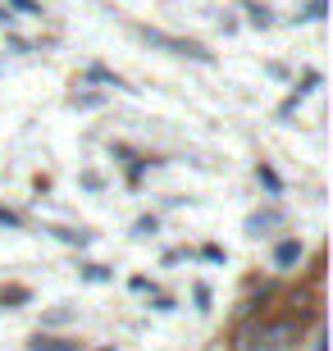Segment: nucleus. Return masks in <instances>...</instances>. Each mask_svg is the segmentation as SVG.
Masks as SVG:
<instances>
[{
  "label": "nucleus",
  "instance_id": "nucleus-4",
  "mask_svg": "<svg viewBox=\"0 0 333 351\" xmlns=\"http://www.w3.org/2000/svg\"><path fill=\"white\" fill-rule=\"evenodd\" d=\"M274 223H283V215L279 210H265V215H251V219H246V233H265V228H274Z\"/></svg>",
  "mask_w": 333,
  "mask_h": 351
},
{
  "label": "nucleus",
  "instance_id": "nucleus-1",
  "mask_svg": "<svg viewBox=\"0 0 333 351\" xmlns=\"http://www.w3.org/2000/svg\"><path fill=\"white\" fill-rule=\"evenodd\" d=\"M141 41H151V46H160V51L169 55H183V60H201V64H210L215 60V51H205L201 41H187V37H169V32H160V27H137Z\"/></svg>",
  "mask_w": 333,
  "mask_h": 351
},
{
  "label": "nucleus",
  "instance_id": "nucleus-8",
  "mask_svg": "<svg viewBox=\"0 0 333 351\" xmlns=\"http://www.w3.org/2000/svg\"><path fill=\"white\" fill-rule=\"evenodd\" d=\"M27 297H32L27 287H5V292H0V306H19V301H27Z\"/></svg>",
  "mask_w": 333,
  "mask_h": 351
},
{
  "label": "nucleus",
  "instance_id": "nucleus-11",
  "mask_svg": "<svg viewBox=\"0 0 333 351\" xmlns=\"http://www.w3.org/2000/svg\"><path fill=\"white\" fill-rule=\"evenodd\" d=\"M87 278H91V283H105V278H110V269H105V265H87Z\"/></svg>",
  "mask_w": 333,
  "mask_h": 351
},
{
  "label": "nucleus",
  "instance_id": "nucleus-12",
  "mask_svg": "<svg viewBox=\"0 0 333 351\" xmlns=\"http://www.w3.org/2000/svg\"><path fill=\"white\" fill-rule=\"evenodd\" d=\"M133 233H137V237H146V233H155V215H151V219H137V228H133Z\"/></svg>",
  "mask_w": 333,
  "mask_h": 351
},
{
  "label": "nucleus",
  "instance_id": "nucleus-10",
  "mask_svg": "<svg viewBox=\"0 0 333 351\" xmlns=\"http://www.w3.org/2000/svg\"><path fill=\"white\" fill-rule=\"evenodd\" d=\"M324 10H329L324 0H310V5H306V14H301V19H324Z\"/></svg>",
  "mask_w": 333,
  "mask_h": 351
},
{
  "label": "nucleus",
  "instance_id": "nucleus-14",
  "mask_svg": "<svg viewBox=\"0 0 333 351\" xmlns=\"http://www.w3.org/2000/svg\"><path fill=\"white\" fill-rule=\"evenodd\" d=\"M0 23H14V14H10V10H0Z\"/></svg>",
  "mask_w": 333,
  "mask_h": 351
},
{
  "label": "nucleus",
  "instance_id": "nucleus-5",
  "mask_svg": "<svg viewBox=\"0 0 333 351\" xmlns=\"http://www.w3.org/2000/svg\"><path fill=\"white\" fill-rule=\"evenodd\" d=\"M242 10H246V19H251L256 27H269V23H274V19H269V10H265V5H256V0H242Z\"/></svg>",
  "mask_w": 333,
  "mask_h": 351
},
{
  "label": "nucleus",
  "instance_id": "nucleus-13",
  "mask_svg": "<svg viewBox=\"0 0 333 351\" xmlns=\"http://www.w3.org/2000/svg\"><path fill=\"white\" fill-rule=\"evenodd\" d=\"M0 223H10V228H19V223H23V219H19L14 210H5V206H0Z\"/></svg>",
  "mask_w": 333,
  "mask_h": 351
},
{
  "label": "nucleus",
  "instance_id": "nucleus-6",
  "mask_svg": "<svg viewBox=\"0 0 333 351\" xmlns=\"http://www.w3.org/2000/svg\"><path fill=\"white\" fill-rule=\"evenodd\" d=\"M87 78L91 82H105V87H124V78H119V73H110V69H101V64H91Z\"/></svg>",
  "mask_w": 333,
  "mask_h": 351
},
{
  "label": "nucleus",
  "instance_id": "nucleus-9",
  "mask_svg": "<svg viewBox=\"0 0 333 351\" xmlns=\"http://www.w3.org/2000/svg\"><path fill=\"white\" fill-rule=\"evenodd\" d=\"M5 5H14V10H23V14H41L37 0H5Z\"/></svg>",
  "mask_w": 333,
  "mask_h": 351
},
{
  "label": "nucleus",
  "instance_id": "nucleus-15",
  "mask_svg": "<svg viewBox=\"0 0 333 351\" xmlns=\"http://www.w3.org/2000/svg\"><path fill=\"white\" fill-rule=\"evenodd\" d=\"M101 351H115V347H101Z\"/></svg>",
  "mask_w": 333,
  "mask_h": 351
},
{
  "label": "nucleus",
  "instance_id": "nucleus-2",
  "mask_svg": "<svg viewBox=\"0 0 333 351\" xmlns=\"http://www.w3.org/2000/svg\"><path fill=\"white\" fill-rule=\"evenodd\" d=\"M274 265H279V269L301 265V242H292V237H288V242H279V247H274Z\"/></svg>",
  "mask_w": 333,
  "mask_h": 351
},
{
  "label": "nucleus",
  "instance_id": "nucleus-7",
  "mask_svg": "<svg viewBox=\"0 0 333 351\" xmlns=\"http://www.w3.org/2000/svg\"><path fill=\"white\" fill-rule=\"evenodd\" d=\"M256 178L265 182V187H269V192H274V196L283 192V178H279V173H274V169H269V165H256Z\"/></svg>",
  "mask_w": 333,
  "mask_h": 351
},
{
  "label": "nucleus",
  "instance_id": "nucleus-3",
  "mask_svg": "<svg viewBox=\"0 0 333 351\" xmlns=\"http://www.w3.org/2000/svg\"><path fill=\"white\" fill-rule=\"evenodd\" d=\"M27 347H32V351H82V342H78V338H41V333H37Z\"/></svg>",
  "mask_w": 333,
  "mask_h": 351
}]
</instances>
